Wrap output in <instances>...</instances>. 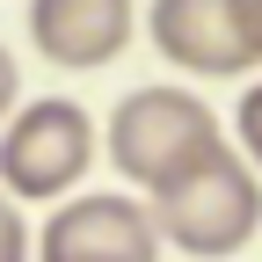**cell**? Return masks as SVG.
I'll use <instances>...</instances> for the list:
<instances>
[{
	"instance_id": "277c9868",
	"label": "cell",
	"mask_w": 262,
	"mask_h": 262,
	"mask_svg": "<svg viewBox=\"0 0 262 262\" xmlns=\"http://www.w3.org/2000/svg\"><path fill=\"white\" fill-rule=\"evenodd\" d=\"M29 262H160V233L131 196H73L44 219Z\"/></svg>"
},
{
	"instance_id": "52a82bcc",
	"label": "cell",
	"mask_w": 262,
	"mask_h": 262,
	"mask_svg": "<svg viewBox=\"0 0 262 262\" xmlns=\"http://www.w3.org/2000/svg\"><path fill=\"white\" fill-rule=\"evenodd\" d=\"M0 262H29V226H22V204L0 189Z\"/></svg>"
},
{
	"instance_id": "9c48e42d",
	"label": "cell",
	"mask_w": 262,
	"mask_h": 262,
	"mask_svg": "<svg viewBox=\"0 0 262 262\" xmlns=\"http://www.w3.org/2000/svg\"><path fill=\"white\" fill-rule=\"evenodd\" d=\"M233 8H241V37H248V51L262 66V0H233Z\"/></svg>"
},
{
	"instance_id": "8992f818",
	"label": "cell",
	"mask_w": 262,
	"mask_h": 262,
	"mask_svg": "<svg viewBox=\"0 0 262 262\" xmlns=\"http://www.w3.org/2000/svg\"><path fill=\"white\" fill-rule=\"evenodd\" d=\"M131 37H139L131 0H37L29 8V44L51 66H73V73H95V66L124 58Z\"/></svg>"
},
{
	"instance_id": "5b68a950",
	"label": "cell",
	"mask_w": 262,
	"mask_h": 262,
	"mask_svg": "<svg viewBox=\"0 0 262 262\" xmlns=\"http://www.w3.org/2000/svg\"><path fill=\"white\" fill-rule=\"evenodd\" d=\"M139 22H146L153 51L168 58V66H182V73L226 80V73H248V66H255L233 0H153Z\"/></svg>"
},
{
	"instance_id": "ba28073f",
	"label": "cell",
	"mask_w": 262,
	"mask_h": 262,
	"mask_svg": "<svg viewBox=\"0 0 262 262\" xmlns=\"http://www.w3.org/2000/svg\"><path fill=\"white\" fill-rule=\"evenodd\" d=\"M233 124H241V146H248V168H262V80H255V88L241 95V117H233Z\"/></svg>"
},
{
	"instance_id": "30bf717a",
	"label": "cell",
	"mask_w": 262,
	"mask_h": 262,
	"mask_svg": "<svg viewBox=\"0 0 262 262\" xmlns=\"http://www.w3.org/2000/svg\"><path fill=\"white\" fill-rule=\"evenodd\" d=\"M15 95H22V73H15V58H8V51H0V117H8V110H15Z\"/></svg>"
},
{
	"instance_id": "3957f363",
	"label": "cell",
	"mask_w": 262,
	"mask_h": 262,
	"mask_svg": "<svg viewBox=\"0 0 262 262\" xmlns=\"http://www.w3.org/2000/svg\"><path fill=\"white\" fill-rule=\"evenodd\" d=\"M95 168V117L80 102H29L0 131V189L8 196H58Z\"/></svg>"
},
{
	"instance_id": "6da1fadb",
	"label": "cell",
	"mask_w": 262,
	"mask_h": 262,
	"mask_svg": "<svg viewBox=\"0 0 262 262\" xmlns=\"http://www.w3.org/2000/svg\"><path fill=\"white\" fill-rule=\"evenodd\" d=\"M153 233L160 241H175L182 255L196 262H219V255H241L255 241V226H262V182L241 153H204L196 168H182L175 182H160L153 189Z\"/></svg>"
},
{
	"instance_id": "7a4b0ae2",
	"label": "cell",
	"mask_w": 262,
	"mask_h": 262,
	"mask_svg": "<svg viewBox=\"0 0 262 262\" xmlns=\"http://www.w3.org/2000/svg\"><path fill=\"white\" fill-rule=\"evenodd\" d=\"M110 160L124 182H139L146 196L160 182H175L182 168H196L204 153H219V110L189 88H131L117 117H110Z\"/></svg>"
}]
</instances>
